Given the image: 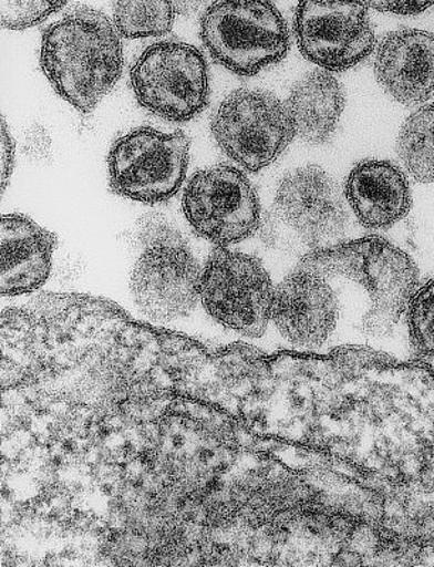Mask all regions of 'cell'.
Returning <instances> with one entry per match:
<instances>
[{"label": "cell", "mask_w": 434, "mask_h": 567, "mask_svg": "<svg viewBox=\"0 0 434 567\" xmlns=\"http://www.w3.org/2000/svg\"><path fill=\"white\" fill-rule=\"evenodd\" d=\"M55 236L22 215L2 217V296L38 290L52 270Z\"/></svg>", "instance_id": "15"}, {"label": "cell", "mask_w": 434, "mask_h": 567, "mask_svg": "<svg viewBox=\"0 0 434 567\" xmlns=\"http://www.w3.org/2000/svg\"><path fill=\"white\" fill-rule=\"evenodd\" d=\"M371 8L380 12L396 14H417L431 8L434 0H365Z\"/></svg>", "instance_id": "21"}, {"label": "cell", "mask_w": 434, "mask_h": 567, "mask_svg": "<svg viewBox=\"0 0 434 567\" xmlns=\"http://www.w3.org/2000/svg\"><path fill=\"white\" fill-rule=\"evenodd\" d=\"M145 251L136 261L131 291L136 306L155 321L188 316L200 301L202 268L180 233L161 215L140 221Z\"/></svg>", "instance_id": "4"}, {"label": "cell", "mask_w": 434, "mask_h": 567, "mask_svg": "<svg viewBox=\"0 0 434 567\" xmlns=\"http://www.w3.org/2000/svg\"><path fill=\"white\" fill-rule=\"evenodd\" d=\"M175 10L169 0H115L114 24L128 39L156 38L170 32Z\"/></svg>", "instance_id": "18"}, {"label": "cell", "mask_w": 434, "mask_h": 567, "mask_svg": "<svg viewBox=\"0 0 434 567\" xmlns=\"http://www.w3.org/2000/svg\"><path fill=\"white\" fill-rule=\"evenodd\" d=\"M275 288L259 258L220 247L202 270L200 302L226 328L250 338L266 332Z\"/></svg>", "instance_id": "8"}, {"label": "cell", "mask_w": 434, "mask_h": 567, "mask_svg": "<svg viewBox=\"0 0 434 567\" xmlns=\"http://www.w3.org/2000/svg\"><path fill=\"white\" fill-rule=\"evenodd\" d=\"M169 3L173 4L175 13L192 17V14L198 13L208 3V0H169Z\"/></svg>", "instance_id": "23"}, {"label": "cell", "mask_w": 434, "mask_h": 567, "mask_svg": "<svg viewBox=\"0 0 434 567\" xmlns=\"http://www.w3.org/2000/svg\"><path fill=\"white\" fill-rule=\"evenodd\" d=\"M271 319L294 346L321 347L335 328V292L324 277L297 270L276 288Z\"/></svg>", "instance_id": "12"}, {"label": "cell", "mask_w": 434, "mask_h": 567, "mask_svg": "<svg viewBox=\"0 0 434 567\" xmlns=\"http://www.w3.org/2000/svg\"><path fill=\"white\" fill-rule=\"evenodd\" d=\"M200 38L215 62L237 75H256L290 50L289 30L271 0H216L202 17Z\"/></svg>", "instance_id": "5"}, {"label": "cell", "mask_w": 434, "mask_h": 567, "mask_svg": "<svg viewBox=\"0 0 434 567\" xmlns=\"http://www.w3.org/2000/svg\"><path fill=\"white\" fill-rule=\"evenodd\" d=\"M406 313L413 347L423 357L434 359V278L416 288Z\"/></svg>", "instance_id": "19"}, {"label": "cell", "mask_w": 434, "mask_h": 567, "mask_svg": "<svg viewBox=\"0 0 434 567\" xmlns=\"http://www.w3.org/2000/svg\"><path fill=\"white\" fill-rule=\"evenodd\" d=\"M348 204L368 229H390L411 210L412 196L405 174L388 161L361 162L345 186Z\"/></svg>", "instance_id": "14"}, {"label": "cell", "mask_w": 434, "mask_h": 567, "mask_svg": "<svg viewBox=\"0 0 434 567\" xmlns=\"http://www.w3.org/2000/svg\"><path fill=\"white\" fill-rule=\"evenodd\" d=\"M286 106L299 138L308 144H324L335 133L345 94L330 71L314 70L292 87Z\"/></svg>", "instance_id": "16"}, {"label": "cell", "mask_w": 434, "mask_h": 567, "mask_svg": "<svg viewBox=\"0 0 434 567\" xmlns=\"http://www.w3.org/2000/svg\"><path fill=\"white\" fill-rule=\"evenodd\" d=\"M189 150L184 131L164 134L149 126L131 131L110 151L111 189L141 204L169 200L184 184Z\"/></svg>", "instance_id": "7"}, {"label": "cell", "mask_w": 434, "mask_h": 567, "mask_svg": "<svg viewBox=\"0 0 434 567\" xmlns=\"http://www.w3.org/2000/svg\"><path fill=\"white\" fill-rule=\"evenodd\" d=\"M14 162L13 141L10 138L7 121L2 116V192L7 189Z\"/></svg>", "instance_id": "22"}, {"label": "cell", "mask_w": 434, "mask_h": 567, "mask_svg": "<svg viewBox=\"0 0 434 567\" xmlns=\"http://www.w3.org/2000/svg\"><path fill=\"white\" fill-rule=\"evenodd\" d=\"M294 33L302 55L327 71L353 68L376 43L365 0H300Z\"/></svg>", "instance_id": "11"}, {"label": "cell", "mask_w": 434, "mask_h": 567, "mask_svg": "<svg viewBox=\"0 0 434 567\" xmlns=\"http://www.w3.org/2000/svg\"><path fill=\"white\" fill-rule=\"evenodd\" d=\"M297 270L320 277L352 278L370 292L371 311L363 329L372 337H385L396 326L415 293L418 271L415 261L380 236L341 243L308 252Z\"/></svg>", "instance_id": "2"}, {"label": "cell", "mask_w": 434, "mask_h": 567, "mask_svg": "<svg viewBox=\"0 0 434 567\" xmlns=\"http://www.w3.org/2000/svg\"><path fill=\"white\" fill-rule=\"evenodd\" d=\"M120 32L100 10L80 7L44 30L40 63L60 97L90 113L123 73Z\"/></svg>", "instance_id": "1"}, {"label": "cell", "mask_w": 434, "mask_h": 567, "mask_svg": "<svg viewBox=\"0 0 434 567\" xmlns=\"http://www.w3.org/2000/svg\"><path fill=\"white\" fill-rule=\"evenodd\" d=\"M68 0H2V27L24 30L58 12Z\"/></svg>", "instance_id": "20"}, {"label": "cell", "mask_w": 434, "mask_h": 567, "mask_svg": "<svg viewBox=\"0 0 434 567\" xmlns=\"http://www.w3.org/2000/svg\"><path fill=\"white\" fill-rule=\"evenodd\" d=\"M182 207L192 229L220 247L249 239L261 226L254 185L227 164L196 172L185 187Z\"/></svg>", "instance_id": "10"}, {"label": "cell", "mask_w": 434, "mask_h": 567, "mask_svg": "<svg viewBox=\"0 0 434 567\" xmlns=\"http://www.w3.org/2000/svg\"><path fill=\"white\" fill-rule=\"evenodd\" d=\"M375 74L399 103H425L434 95V35L416 29L386 34L378 45Z\"/></svg>", "instance_id": "13"}, {"label": "cell", "mask_w": 434, "mask_h": 567, "mask_svg": "<svg viewBox=\"0 0 434 567\" xmlns=\"http://www.w3.org/2000/svg\"><path fill=\"white\" fill-rule=\"evenodd\" d=\"M131 85L145 110L170 123H186L209 104L205 55L178 40L149 45L131 69Z\"/></svg>", "instance_id": "6"}, {"label": "cell", "mask_w": 434, "mask_h": 567, "mask_svg": "<svg viewBox=\"0 0 434 567\" xmlns=\"http://www.w3.org/2000/svg\"><path fill=\"white\" fill-rule=\"evenodd\" d=\"M348 223L350 213L340 185L318 166H306L282 177L260 227L270 245L308 255L340 240Z\"/></svg>", "instance_id": "3"}, {"label": "cell", "mask_w": 434, "mask_h": 567, "mask_svg": "<svg viewBox=\"0 0 434 567\" xmlns=\"http://www.w3.org/2000/svg\"><path fill=\"white\" fill-rule=\"evenodd\" d=\"M211 134L225 154L249 172L271 165L296 136L286 104L267 91L250 89L227 95L211 118Z\"/></svg>", "instance_id": "9"}, {"label": "cell", "mask_w": 434, "mask_h": 567, "mask_svg": "<svg viewBox=\"0 0 434 567\" xmlns=\"http://www.w3.org/2000/svg\"><path fill=\"white\" fill-rule=\"evenodd\" d=\"M399 159L421 184L434 182V104L417 110L403 124L397 140Z\"/></svg>", "instance_id": "17"}]
</instances>
